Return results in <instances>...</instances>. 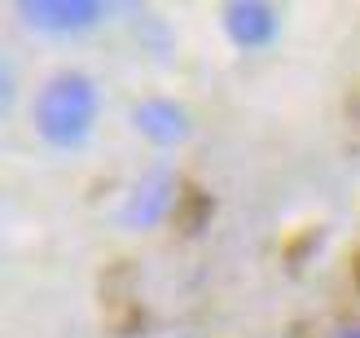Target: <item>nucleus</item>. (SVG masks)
<instances>
[{"label": "nucleus", "instance_id": "39448f33", "mask_svg": "<svg viewBox=\"0 0 360 338\" xmlns=\"http://www.w3.org/2000/svg\"><path fill=\"white\" fill-rule=\"evenodd\" d=\"M167 202H172V181H167L163 171H154L150 181L136 185L132 207H128V220H132V224H154V220L167 211Z\"/></svg>", "mask_w": 360, "mask_h": 338}, {"label": "nucleus", "instance_id": "423d86ee", "mask_svg": "<svg viewBox=\"0 0 360 338\" xmlns=\"http://www.w3.org/2000/svg\"><path fill=\"white\" fill-rule=\"evenodd\" d=\"M338 338H360V325H356V330H343V334H338Z\"/></svg>", "mask_w": 360, "mask_h": 338}, {"label": "nucleus", "instance_id": "f03ea898", "mask_svg": "<svg viewBox=\"0 0 360 338\" xmlns=\"http://www.w3.org/2000/svg\"><path fill=\"white\" fill-rule=\"evenodd\" d=\"M22 18L31 27H40L49 35H66V31H84L97 22L101 5L97 0H22Z\"/></svg>", "mask_w": 360, "mask_h": 338}, {"label": "nucleus", "instance_id": "f257e3e1", "mask_svg": "<svg viewBox=\"0 0 360 338\" xmlns=\"http://www.w3.org/2000/svg\"><path fill=\"white\" fill-rule=\"evenodd\" d=\"M97 115V93L84 75H58L44 84L40 101H35V128L53 145H75L84 132L93 128Z\"/></svg>", "mask_w": 360, "mask_h": 338}, {"label": "nucleus", "instance_id": "20e7f679", "mask_svg": "<svg viewBox=\"0 0 360 338\" xmlns=\"http://www.w3.org/2000/svg\"><path fill=\"white\" fill-rule=\"evenodd\" d=\"M136 128L146 132L150 141H158V145H167V141H180L189 128V119L180 105L172 101H146V105H136Z\"/></svg>", "mask_w": 360, "mask_h": 338}, {"label": "nucleus", "instance_id": "7ed1b4c3", "mask_svg": "<svg viewBox=\"0 0 360 338\" xmlns=\"http://www.w3.org/2000/svg\"><path fill=\"white\" fill-rule=\"evenodd\" d=\"M224 27L238 44L255 48V44H268L277 35V13L268 5H259V0H238V5L224 9Z\"/></svg>", "mask_w": 360, "mask_h": 338}]
</instances>
